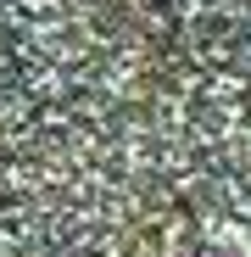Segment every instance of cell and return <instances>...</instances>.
Wrapping results in <instances>:
<instances>
[{"label":"cell","instance_id":"1","mask_svg":"<svg viewBox=\"0 0 251 257\" xmlns=\"http://www.w3.org/2000/svg\"><path fill=\"white\" fill-rule=\"evenodd\" d=\"M206 0H0V257H129Z\"/></svg>","mask_w":251,"mask_h":257}]
</instances>
